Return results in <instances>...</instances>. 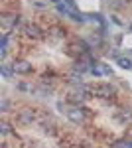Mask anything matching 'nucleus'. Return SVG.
Wrapping results in <instances>:
<instances>
[{
	"label": "nucleus",
	"mask_w": 132,
	"mask_h": 148,
	"mask_svg": "<svg viewBox=\"0 0 132 148\" xmlns=\"http://www.w3.org/2000/svg\"><path fill=\"white\" fill-rule=\"evenodd\" d=\"M85 99H87V93H85V87H81V85H79L75 91H71L69 95H67V101H69V103H75V105L85 103Z\"/></svg>",
	"instance_id": "f257e3e1"
},
{
	"label": "nucleus",
	"mask_w": 132,
	"mask_h": 148,
	"mask_svg": "<svg viewBox=\"0 0 132 148\" xmlns=\"http://www.w3.org/2000/svg\"><path fill=\"white\" fill-rule=\"evenodd\" d=\"M91 93H95V95L101 97V99H107V97L112 95V87H110L109 83H99V85L91 87Z\"/></svg>",
	"instance_id": "f03ea898"
},
{
	"label": "nucleus",
	"mask_w": 132,
	"mask_h": 148,
	"mask_svg": "<svg viewBox=\"0 0 132 148\" xmlns=\"http://www.w3.org/2000/svg\"><path fill=\"white\" fill-rule=\"evenodd\" d=\"M12 69H14V73L26 75V73L32 71V63H28V61H14V63H12Z\"/></svg>",
	"instance_id": "7ed1b4c3"
},
{
	"label": "nucleus",
	"mask_w": 132,
	"mask_h": 148,
	"mask_svg": "<svg viewBox=\"0 0 132 148\" xmlns=\"http://www.w3.org/2000/svg\"><path fill=\"white\" fill-rule=\"evenodd\" d=\"M24 34L28 36V38H34V40H38V38H42V30L36 26V24H28L26 28H24Z\"/></svg>",
	"instance_id": "20e7f679"
},
{
	"label": "nucleus",
	"mask_w": 132,
	"mask_h": 148,
	"mask_svg": "<svg viewBox=\"0 0 132 148\" xmlns=\"http://www.w3.org/2000/svg\"><path fill=\"white\" fill-rule=\"evenodd\" d=\"M67 116H69L73 123H83V119H85V114H83V109H79V107H73V109H69V111H67Z\"/></svg>",
	"instance_id": "39448f33"
},
{
	"label": "nucleus",
	"mask_w": 132,
	"mask_h": 148,
	"mask_svg": "<svg viewBox=\"0 0 132 148\" xmlns=\"http://www.w3.org/2000/svg\"><path fill=\"white\" fill-rule=\"evenodd\" d=\"M18 20H20L18 16H4V18H2V24L10 28V26H16V24H18Z\"/></svg>",
	"instance_id": "423d86ee"
},
{
	"label": "nucleus",
	"mask_w": 132,
	"mask_h": 148,
	"mask_svg": "<svg viewBox=\"0 0 132 148\" xmlns=\"http://www.w3.org/2000/svg\"><path fill=\"white\" fill-rule=\"evenodd\" d=\"M20 121H22L24 125L32 123V121H34V113H32V111H24V113L20 114Z\"/></svg>",
	"instance_id": "0eeeda50"
},
{
	"label": "nucleus",
	"mask_w": 132,
	"mask_h": 148,
	"mask_svg": "<svg viewBox=\"0 0 132 148\" xmlns=\"http://www.w3.org/2000/svg\"><path fill=\"white\" fill-rule=\"evenodd\" d=\"M118 65L124 67V69H132V61L128 57H118Z\"/></svg>",
	"instance_id": "6e6552de"
},
{
	"label": "nucleus",
	"mask_w": 132,
	"mask_h": 148,
	"mask_svg": "<svg viewBox=\"0 0 132 148\" xmlns=\"http://www.w3.org/2000/svg\"><path fill=\"white\" fill-rule=\"evenodd\" d=\"M99 67H101V71H103V75H112V69H110L107 63H99Z\"/></svg>",
	"instance_id": "1a4fd4ad"
},
{
	"label": "nucleus",
	"mask_w": 132,
	"mask_h": 148,
	"mask_svg": "<svg viewBox=\"0 0 132 148\" xmlns=\"http://www.w3.org/2000/svg\"><path fill=\"white\" fill-rule=\"evenodd\" d=\"M2 75H4L6 79H10V77H12V71L8 69V65H2Z\"/></svg>",
	"instance_id": "9d476101"
},
{
	"label": "nucleus",
	"mask_w": 132,
	"mask_h": 148,
	"mask_svg": "<svg viewBox=\"0 0 132 148\" xmlns=\"http://www.w3.org/2000/svg\"><path fill=\"white\" fill-rule=\"evenodd\" d=\"M112 148H132V142H118V144H114Z\"/></svg>",
	"instance_id": "9b49d317"
},
{
	"label": "nucleus",
	"mask_w": 132,
	"mask_h": 148,
	"mask_svg": "<svg viewBox=\"0 0 132 148\" xmlns=\"http://www.w3.org/2000/svg\"><path fill=\"white\" fill-rule=\"evenodd\" d=\"M0 126H2V132H4V134H8V132H10V126L6 125V123H2Z\"/></svg>",
	"instance_id": "f8f14e48"
},
{
	"label": "nucleus",
	"mask_w": 132,
	"mask_h": 148,
	"mask_svg": "<svg viewBox=\"0 0 132 148\" xmlns=\"http://www.w3.org/2000/svg\"><path fill=\"white\" fill-rule=\"evenodd\" d=\"M49 2H53V4H59V2H61V0H49Z\"/></svg>",
	"instance_id": "ddd939ff"
},
{
	"label": "nucleus",
	"mask_w": 132,
	"mask_h": 148,
	"mask_svg": "<svg viewBox=\"0 0 132 148\" xmlns=\"http://www.w3.org/2000/svg\"><path fill=\"white\" fill-rule=\"evenodd\" d=\"M124 2H128V4H132V0H124Z\"/></svg>",
	"instance_id": "4468645a"
},
{
	"label": "nucleus",
	"mask_w": 132,
	"mask_h": 148,
	"mask_svg": "<svg viewBox=\"0 0 132 148\" xmlns=\"http://www.w3.org/2000/svg\"><path fill=\"white\" fill-rule=\"evenodd\" d=\"M130 32H132V24H130Z\"/></svg>",
	"instance_id": "2eb2a0df"
}]
</instances>
